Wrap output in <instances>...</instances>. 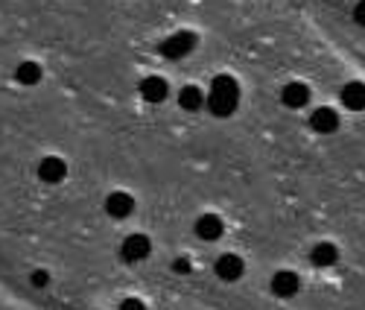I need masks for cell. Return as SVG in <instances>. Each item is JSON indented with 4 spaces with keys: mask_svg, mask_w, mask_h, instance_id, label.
<instances>
[{
    "mask_svg": "<svg viewBox=\"0 0 365 310\" xmlns=\"http://www.w3.org/2000/svg\"><path fill=\"white\" fill-rule=\"evenodd\" d=\"M120 310H146V304L140 299H123V304H120Z\"/></svg>",
    "mask_w": 365,
    "mask_h": 310,
    "instance_id": "obj_17",
    "label": "cell"
},
{
    "mask_svg": "<svg viewBox=\"0 0 365 310\" xmlns=\"http://www.w3.org/2000/svg\"><path fill=\"white\" fill-rule=\"evenodd\" d=\"M242 261L237 258V255H222L220 261H217V275L222 278V281H237V278L242 275Z\"/></svg>",
    "mask_w": 365,
    "mask_h": 310,
    "instance_id": "obj_12",
    "label": "cell"
},
{
    "mask_svg": "<svg viewBox=\"0 0 365 310\" xmlns=\"http://www.w3.org/2000/svg\"><path fill=\"white\" fill-rule=\"evenodd\" d=\"M65 173H68L65 161H62V159H56V155H47V159L38 164V179L47 181V184H58V181L65 179Z\"/></svg>",
    "mask_w": 365,
    "mask_h": 310,
    "instance_id": "obj_7",
    "label": "cell"
},
{
    "mask_svg": "<svg viewBox=\"0 0 365 310\" xmlns=\"http://www.w3.org/2000/svg\"><path fill=\"white\" fill-rule=\"evenodd\" d=\"M29 281H33V287H38V290H41V287H47V284H50V275L38 269V272H33V278H29Z\"/></svg>",
    "mask_w": 365,
    "mask_h": 310,
    "instance_id": "obj_16",
    "label": "cell"
},
{
    "mask_svg": "<svg viewBox=\"0 0 365 310\" xmlns=\"http://www.w3.org/2000/svg\"><path fill=\"white\" fill-rule=\"evenodd\" d=\"M354 21H356L359 26H365V0H359V4H356V9H354Z\"/></svg>",
    "mask_w": 365,
    "mask_h": 310,
    "instance_id": "obj_18",
    "label": "cell"
},
{
    "mask_svg": "<svg viewBox=\"0 0 365 310\" xmlns=\"http://www.w3.org/2000/svg\"><path fill=\"white\" fill-rule=\"evenodd\" d=\"M237 103H240V85L234 76L222 74L210 82V94H207V109L210 114L217 117H228L237 111Z\"/></svg>",
    "mask_w": 365,
    "mask_h": 310,
    "instance_id": "obj_1",
    "label": "cell"
},
{
    "mask_svg": "<svg viewBox=\"0 0 365 310\" xmlns=\"http://www.w3.org/2000/svg\"><path fill=\"white\" fill-rule=\"evenodd\" d=\"M135 211V199L123 191H114L108 199H106V214L114 216V220H126V216Z\"/></svg>",
    "mask_w": 365,
    "mask_h": 310,
    "instance_id": "obj_4",
    "label": "cell"
},
{
    "mask_svg": "<svg viewBox=\"0 0 365 310\" xmlns=\"http://www.w3.org/2000/svg\"><path fill=\"white\" fill-rule=\"evenodd\" d=\"M173 269H175V272H190V264H187V258H178Z\"/></svg>",
    "mask_w": 365,
    "mask_h": 310,
    "instance_id": "obj_19",
    "label": "cell"
},
{
    "mask_svg": "<svg viewBox=\"0 0 365 310\" xmlns=\"http://www.w3.org/2000/svg\"><path fill=\"white\" fill-rule=\"evenodd\" d=\"M140 97L146 103H164L167 100V82L161 76H146L140 82Z\"/></svg>",
    "mask_w": 365,
    "mask_h": 310,
    "instance_id": "obj_10",
    "label": "cell"
},
{
    "mask_svg": "<svg viewBox=\"0 0 365 310\" xmlns=\"http://www.w3.org/2000/svg\"><path fill=\"white\" fill-rule=\"evenodd\" d=\"M193 47H196V36H193V33H185V29H181V33L170 36L167 41H161L158 50H161L164 59H181V56H187Z\"/></svg>",
    "mask_w": 365,
    "mask_h": 310,
    "instance_id": "obj_2",
    "label": "cell"
},
{
    "mask_svg": "<svg viewBox=\"0 0 365 310\" xmlns=\"http://www.w3.org/2000/svg\"><path fill=\"white\" fill-rule=\"evenodd\" d=\"M310 126L316 132H322V135H330V132L339 129V114L333 109H316L313 117H310Z\"/></svg>",
    "mask_w": 365,
    "mask_h": 310,
    "instance_id": "obj_9",
    "label": "cell"
},
{
    "mask_svg": "<svg viewBox=\"0 0 365 310\" xmlns=\"http://www.w3.org/2000/svg\"><path fill=\"white\" fill-rule=\"evenodd\" d=\"M178 106L185 109V111H199V109L205 106V94H202V88H196V85L181 88V94H178Z\"/></svg>",
    "mask_w": 365,
    "mask_h": 310,
    "instance_id": "obj_14",
    "label": "cell"
},
{
    "mask_svg": "<svg viewBox=\"0 0 365 310\" xmlns=\"http://www.w3.org/2000/svg\"><path fill=\"white\" fill-rule=\"evenodd\" d=\"M298 287H301V278H298L295 272H289V269L275 272V278H272V293H275L278 299H289V296H295Z\"/></svg>",
    "mask_w": 365,
    "mask_h": 310,
    "instance_id": "obj_6",
    "label": "cell"
},
{
    "mask_svg": "<svg viewBox=\"0 0 365 310\" xmlns=\"http://www.w3.org/2000/svg\"><path fill=\"white\" fill-rule=\"evenodd\" d=\"M342 103L351 111H362L365 109V82H348L342 88Z\"/></svg>",
    "mask_w": 365,
    "mask_h": 310,
    "instance_id": "obj_11",
    "label": "cell"
},
{
    "mask_svg": "<svg viewBox=\"0 0 365 310\" xmlns=\"http://www.w3.org/2000/svg\"><path fill=\"white\" fill-rule=\"evenodd\" d=\"M310 261H313L316 266H333V264L339 261V249H336L333 243H319V246H313Z\"/></svg>",
    "mask_w": 365,
    "mask_h": 310,
    "instance_id": "obj_13",
    "label": "cell"
},
{
    "mask_svg": "<svg viewBox=\"0 0 365 310\" xmlns=\"http://www.w3.org/2000/svg\"><path fill=\"white\" fill-rule=\"evenodd\" d=\"M281 100H284V106H289V109H301V106L310 103V88L304 85V82H289V85H284V91H281Z\"/></svg>",
    "mask_w": 365,
    "mask_h": 310,
    "instance_id": "obj_8",
    "label": "cell"
},
{
    "mask_svg": "<svg viewBox=\"0 0 365 310\" xmlns=\"http://www.w3.org/2000/svg\"><path fill=\"white\" fill-rule=\"evenodd\" d=\"M222 220L217 214H202L199 220H196V237L199 240H207V243H214V240H220L222 237Z\"/></svg>",
    "mask_w": 365,
    "mask_h": 310,
    "instance_id": "obj_5",
    "label": "cell"
},
{
    "mask_svg": "<svg viewBox=\"0 0 365 310\" xmlns=\"http://www.w3.org/2000/svg\"><path fill=\"white\" fill-rule=\"evenodd\" d=\"M15 79H18L21 85H36V82L41 79V68L36 65V61H21L18 71H15Z\"/></svg>",
    "mask_w": 365,
    "mask_h": 310,
    "instance_id": "obj_15",
    "label": "cell"
},
{
    "mask_svg": "<svg viewBox=\"0 0 365 310\" xmlns=\"http://www.w3.org/2000/svg\"><path fill=\"white\" fill-rule=\"evenodd\" d=\"M152 252V243L146 234H129L123 240V249H120V255H123L126 264H138V261H146Z\"/></svg>",
    "mask_w": 365,
    "mask_h": 310,
    "instance_id": "obj_3",
    "label": "cell"
}]
</instances>
